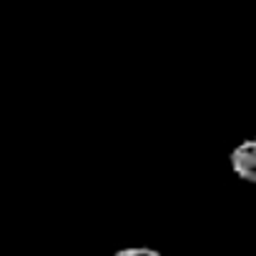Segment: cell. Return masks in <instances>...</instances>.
Segmentation results:
<instances>
[{
	"label": "cell",
	"mask_w": 256,
	"mask_h": 256,
	"mask_svg": "<svg viewBox=\"0 0 256 256\" xmlns=\"http://www.w3.org/2000/svg\"><path fill=\"white\" fill-rule=\"evenodd\" d=\"M231 168L234 174L241 178V181H248V184H256V138L254 141H241L231 156Z\"/></svg>",
	"instance_id": "cell-1"
},
{
	"label": "cell",
	"mask_w": 256,
	"mask_h": 256,
	"mask_svg": "<svg viewBox=\"0 0 256 256\" xmlns=\"http://www.w3.org/2000/svg\"><path fill=\"white\" fill-rule=\"evenodd\" d=\"M113 256H161V254L156 248H148V246H128V248L116 251Z\"/></svg>",
	"instance_id": "cell-2"
}]
</instances>
